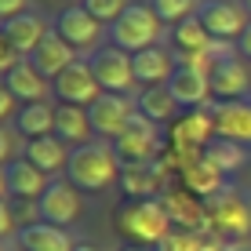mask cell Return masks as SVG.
<instances>
[{
    "mask_svg": "<svg viewBox=\"0 0 251 251\" xmlns=\"http://www.w3.org/2000/svg\"><path fill=\"white\" fill-rule=\"evenodd\" d=\"M204 248V237L201 233H189V229H171L168 237L160 240L157 251H201Z\"/></svg>",
    "mask_w": 251,
    "mask_h": 251,
    "instance_id": "cell-32",
    "label": "cell"
},
{
    "mask_svg": "<svg viewBox=\"0 0 251 251\" xmlns=\"http://www.w3.org/2000/svg\"><path fill=\"white\" fill-rule=\"evenodd\" d=\"M0 251H7V248H4V240H0Z\"/></svg>",
    "mask_w": 251,
    "mask_h": 251,
    "instance_id": "cell-45",
    "label": "cell"
},
{
    "mask_svg": "<svg viewBox=\"0 0 251 251\" xmlns=\"http://www.w3.org/2000/svg\"><path fill=\"white\" fill-rule=\"evenodd\" d=\"M211 138H215V102L211 106H201V109H186V117L178 120L175 131H171V146L189 157L193 150L201 153Z\"/></svg>",
    "mask_w": 251,
    "mask_h": 251,
    "instance_id": "cell-15",
    "label": "cell"
},
{
    "mask_svg": "<svg viewBox=\"0 0 251 251\" xmlns=\"http://www.w3.org/2000/svg\"><path fill=\"white\" fill-rule=\"evenodd\" d=\"M15 113V95L7 91V84H4V76H0V120H7Z\"/></svg>",
    "mask_w": 251,
    "mask_h": 251,
    "instance_id": "cell-35",
    "label": "cell"
},
{
    "mask_svg": "<svg viewBox=\"0 0 251 251\" xmlns=\"http://www.w3.org/2000/svg\"><path fill=\"white\" fill-rule=\"evenodd\" d=\"M37 207H40V222L69 229L80 219V189L69 182V178H51L44 197L37 201Z\"/></svg>",
    "mask_w": 251,
    "mask_h": 251,
    "instance_id": "cell-10",
    "label": "cell"
},
{
    "mask_svg": "<svg viewBox=\"0 0 251 251\" xmlns=\"http://www.w3.org/2000/svg\"><path fill=\"white\" fill-rule=\"evenodd\" d=\"M15 127H19V135L25 142L29 138L55 135V106L51 102H25L19 113H15Z\"/></svg>",
    "mask_w": 251,
    "mask_h": 251,
    "instance_id": "cell-27",
    "label": "cell"
},
{
    "mask_svg": "<svg viewBox=\"0 0 251 251\" xmlns=\"http://www.w3.org/2000/svg\"><path fill=\"white\" fill-rule=\"evenodd\" d=\"M69 153H73V150H69L58 135H44V138H29V142H25V160H29L33 168H40L48 178L66 175Z\"/></svg>",
    "mask_w": 251,
    "mask_h": 251,
    "instance_id": "cell-20",
    "label": "cell"
},
{
    "mask_svg": "<svg viewBox=\"0 0 251 251\" xmlns=\"http://www.w3.org/2000/svg\"><path fill=\"white\" fill-rule=\"evenodd\" d=\"M120 189L124 201H150V197L168 193V164L164 160H146V164H127L120 168Z\"/></svg>",
    "mask_w": 251,
    "mask_h": 251,
    "instance_id": "cell-11",
    "label": "cell"
},
{
    "mask_svg": "<svg viewBox=\"0 0 251 251\" xmlns=\"http://www.w3.org/2000/svg\"><path fill=\"white\" fill-rule=\"evenodd\" d=\"M160 19L153 11V4H127V11L109 25V44H117L127 55H138V51L153 48L160 40Z\"/></svg>",
    "mask_w": 251,
    "mask_h": 251,
    "instance_id": "cell-3",
    "label": "cell"
},
{
    "mask_svg": "<svg viewBox=\"0 0 251 251\" xmlns=\"http://www.w3.org/2000/svg\"><path fill=\"white\" fill-rule=\"evenodd\" d=\"M4 175H7V197H15V201H40L44 189H48V182H51L44 171L33 168L25 157L22 160H7Z\"/></svg>",
    "mask_w": 251,
    "mask_h": 251,
    "instance_id": "cell-21",
    "label": "cell"
},
{
    "mask_svg": "<svg viewBox=\"0 0 251 251\" xmlns=\"http://www.w3.org/2000/svg\"><path fill=\"white\" fill-rule=\"evenodd\" d=\"M66 4H84V0H66Z\"/></svg>",
    "mask_w": 251,
    "mask_h": 251,
    "instance_id": "cell-44",
    "label": "cell"
},
{
    "mask_svg": "<svg viewBox=\"0 0 251 251\" xmlns=\"http://www.w3.org/2000/svg\"><path fill=\"white\" fill-rule=\"evenodd\" d=\"M120 251H153V248H138V244H127V248H120Z\"/></svg>",
    "mask_w": 251,
    "mask_h": 251,
    "instance_id": "cell-41",
    "label": "cell"
},
{
    "mask_svg": "<svg viewBox=\"0 0 251 251\" xmlns=\"http://www.w3.org/2000/svg\"><path fill=\"white\" fill-rule=\"evenodd\" d=\"M127 4H131V0H84V7H88L102 25H113L120 15L127 11Z\"/></svg>",
    "mask_w": 251,
    "mask_h": 251,
    "instance_id": "cell-31",
    "label": "cell"
},
{
    "mask_svg": "<svg viewBox=\"0 0 251 251\" xmlns=\"http://www.w3.org/2000/svg\"><path fill=\"white\" fill-rule=\"evenodd\" d=\"M25 11V0H0V22L15 19V15Z\"/></svg>",
    "mask_w": 251,
    "mask_h": 251,
    "instance_id": "cell-36",
    "label": "cell"
},
{
    "mask_svg": "<svg viewBox=\"0 0 251 251\" xmlns=\"http://www.w3.org/2000/svg\"><path fill=\"white\" fill-rule=\"evenodd\" d=\"M197 19L211 33V40H222V44L240 40V33H244L248 22H251L244 4H233V0H201V4H197Z\"/></svg>",
    "mask_w": 251,
    "mask_h": 251,
    "instance_id": "cell-8",
    "label": "cell"
},
{
    "mask_svg": "<svg viewBox=\"0 0 251 251\" xmlns=\"http://www.w3.org/2000/svg\"><path fill=\"white\" fill-rule=\"evenodd\" d=\"M182 186H186L193 197L207 201V197H215V193H222V189H226V175L197 153V157H186V160H182Z\"/></svg>",
    "mask_w": 251,
    "mask_h": 251,
    "instance_id": "cell-22",
    "label": "cell"
},
{
    "mask_svg": "<svg viewBox=\"0 0 251 251\" xmlns=\"http://www.w3.org/2000/svg\"><path fill=\"white\" fill-rule=\"evenodd\" d=\"M215 135L251 150V99L215 102Z\"/></svg>",
    "mask_w": 251,
    "mask_h": 251,
    "instance_id": "cell-17",
    "label": "cell"
},
{
    "mask_svg": "<svg viewBox=\"0 0 251 251\" xmlns=\"http://www.w3.org/2000/svg\"><path fill=\"white\" fill-rule=\"evenodd\" d=\"M55 135L62 138L69 150L95 142V131H91L88 109H84V106H66V102H58V106H55Z\"/></svg>",
    "mask_w": 251,
    "mask_h": 251,
    "instance_id": "cell-23",
    "label": "cell"
},
{
    "mask_svg": "<svg viewBox=\"0 0 251 251\" xmlns=\"http://www.w3.org/2000/svg\"><path fill=\"white\" fill-rule=\"evenodd\" d=\"M51 29H55L73 51L91 48L95 40L102 37V22L95 19V15H91L84 4H66L62 11L55 15V25H51Z\"/></svg>",
    "mask_w": 251,
    "mask_h": 251,
    "instance_id": "cell-13",
    "label": "cell"
},
{
    "mask_svg": "<svg viewBox=\"0 0 251 251\" xmlns=\"http://www.w3.org/2000/svg\"><path fill=\"white\" fill-rule=\"evenodd\" d=\"M0 201H7V175H4V168H0Z\"/></svg>",
    "mask_w": 251,
    "mask_h": 251,
    "instance_id": "cell-40",
    "label": "cell"
},
{
    "mask_svg": "<svg viewBox=\"0 0 251 251\" xmlns=\"http://www.w3.org/2000/svg\"><path fill=\"white\" fill-rule=\"evenodd\" d=\"M135 113H138V106L127 95H109V91H102L99 102L88 106L91 131H95V138H102V142H117V138L127 131V124L135 120Z\"/></svg>",
    "mask_w": 251,
    "mask_h": 251,
    "instance_id": "cell-5",
    "label": "cell"
},
{
    "mask_svg": "<svg viewBox=\"0 0 251 251\" xmlns=\"http://www.w3.org/2000/svg\"><path fill=\"white\" fill-rule=\"evenodd\" d=\"M15 226H19V219H15V207L7 204V201H0V240L11 237Z\"/></svg>",
    "mask_w": 251,
    "mask_h": 251,
    "instance_id": "cell-34",
    "label": "cell"
},
{
    "mask_svg": "<svg viewBox=\"0 0 251 251\" xmlns=\"http://www.w3.org/2000/svg\"><path fill=\"white\" fill-rule=\"evenodd\" d=\"M237 51H240V55H244L248 62H251V22H248V29L240 33V40H237Z\"/></svg>",
    "mask_w": 251,
    "mask_h": 251,
    "instance_id": "cell-38",
    "label": "cell"
},
{
    "mask_svg": "<svg viewBox=\"0 0 251 251\" xmlns=\"http://www.w3.org/2000/svg\"><path fill=\"white\" fill-rule=\"evenodd\" d=\"M51 91H55V99H58V102H66V106H84V109H88L91 102H99L102 84L95 80L88 58H84V62L76 58V62L69 66L66 73H58L55 80H51Z\"/></svg>",
    "mask_w": 251,
    "mask_h": 251,
    "instance_id": "cell-12",
    "label": "cell"
},
{
    "mask_svg": "<svg viewBox=\"0 0 251 251\" xmlns=\"http://www.w3.org/2000/svg\"><path fill=\"white\" fill-rule=\"evenodd\" d=\"M201 251H229L226 244H222V240H204V248Z\"/></svg>",
    "mask_w": 251,
    "mask_h": 251,
    "instance_id": "cell-39",
    "label": "cell"
},
{
    "mask_svg": "<svg viewBox=\"0 0 251 251\" xmlns=\"http://www.w3.org/2000/svg\"><path fill=\"white\" fill-rule=\"evenodd\" d=\"M88 66L95 73V80L102 84V91L109 95H127L135 84V69H131V55L120 51L117 44H106V48H95L88 55Z\"/></svg>",
    "mask_w": 251,
    "mask_h": 251,
    "instance_id": "cell-7",
    "label": "cell"
},
{
    "mask_svg": "<svg viewBox=\"0 0 251 251\" xmlns=\"http://www.w3.org/2000/svg\"><path fill=\"white\" fill-rule=\"evenodd\" d=\"M160 201H164V207H168V215H171V222H175V229H189V233H204V229H211L204 201H201V197H193L186 186L168 189Z\"/></svg>",
    "mask_w": 251,
    "mask_h": 251,
    "instance_id": "cell-16",
    "label": "cell"
},
{
    "mask_svg": "<svg viewBox=\"0 0 251 251\" xmlns=\"http://www.w3.org/2000/svg\"><path fill=\"white\" fill-rule=\"evenodd\" d=\"M244 11H248V15H251V0H244Z\"/></svg>",
    "mask_w": 251,
    "mask_h": 251,
    "instance_id": "cell-43",
    "label": "cell"
},
{
    "mask_svg": "<svg viewBox=\"0 0 251 251\" xmlns=\"http://www.w3.org/2000/svg\"><path fill=\"white\" fill-rule=\"evenodd\" d=\"M66 178L84 193H95V189H106L109 182H120V160L113 153V146L95 138L88 146H76L69 153V168Z\"/></svg>",
    "mask_w": 251,
    "mask_h": 251,
    "instance_id": "cell-2",
    "label": "cell"
},
{
    "mask_svg": "<svg viewBox=\"0 0 251 251\" xmlns=\"http://www.w3.org/2000/svg\"><path fill=\"white\" fill-rule=\"evenodd\" d=\"M135 106H138V113L146 120H153V124H168V120L178 113V102L171 99L168 84H160V88H142L138 99H135Z\"/></svg>",
    "mask_w": 251,
    "mask_h": 251,
    "instance_id": "cell-28",
    "label": "cell"
},
{
    "mask_svg": "<svg viewBox=\"0 0 251 251\" xmlns=\"http://www.w3.org/2000/svg\"><path fill=\"white\" fill-rule=\"evenodd\" d=\"M22 62V55H19V48L11 44V40H7V33L0 29V76H7L11 73L15 66Z\"/></svg>",
    "mask_w": 251,
    "mask_h": 251,
    "instance_id": "cell-33",
    "label": "cell"
},
{
    "mask_svg": "<svg viewBox=\"0 0 251 251\" xmlns=\"http://www.w3.org/2000/svg\"><path fill=\"white\" fill-rule=\"evenodd\" d=\"M168 91L171 99L178 102V109H201V106H211V76H207V69L201 66H186L178 62L175 73H171L168 80Z\"/></svg>",
    "mask_w": 251,
    "mask_h": 251,
    "instance_id": "cell-14",
    "label": "cell"
},
{
    "mask_svg": "<svg viewBox=\"0 0 251 251\" xmlns=\"http://www.w3.org/2000/svg\"><path fill=\"white\" fill-rule=\"evenodd\" d=\"M76 251H95V248H88V244H76Z\"/></svg>",
    "mask_w": 251,
    "mask_h": 251,
    "instance_id": "cell-42",
    "label": "cell"
},
{
    "mask_svg": "<svg viewBox=\"0 0 251 251\" xmlns=\"http://www.w3.org/2000/svg\"><path fill=\"white\" fill-rule=\"evenodd\" d=\"M19 248L22 251H76L69 229L51 226V222H33L19 229Z\"/></svg>",
    "mask_w": 251,
    "mask_h": 251,
    "instance_id": "cell-25",
    "label": "cell"
},
{
    "mask_svg": "<svg viewBox=\"0 0 251 251\" xmlns=\"http://www.w3.org/2000/svg\"><path fill=\"white\" fill-rule=\"evenodd\" d=\"M204 207H207V222H211V229L219 233V237H244V233L251 229V211H248V204L240 201L229 186L222 189V193L207 197Z\"/></svg>",
    "mask_w": 251,
    "mask_h": 251,
    "instance_id": "cell-9",
    "label": "cell"
},
{
    "mask_svg": "<svg viewBox=\"0 0 251 251\" xmlns=\"http://www.w3.org/2000/svg\"><path fill=\"white\" fill-rule=\"evenodd\" d=\"M73 62H76V51L69 48L55 29H48V37L40 40L37 51L29 55V66L37 69L44 80H55V76H58V73H66V69L73 66Z\"/></svg>",
    "mask_w": 251,
    "mask_h": 251,
    "instance_id": "cell-18",
    "label": "cell"
},
{
    "mask_svg": "<svg viewBox=\"0 0 251 251\" xmlns=\"http://www.w3.org/2000/svg\"><path fill=\"white\" fill-rule=\"evenodd\" d=\"M7 160H11V135L0 127V168H4Z\"/></svg>",
    "mask_w": 251,
    "mask_h": 251,
    "instance_id": "cell-37",
    "label": "cell"
},
{
    "mask_svg": "<svg viewBox=\"0 0 251 251\" xmlns=\"http://www.w3.org/2000/svg\"><path fill=\"white\" fill-rule=\"evenodd\" d=\"M4 84H7V91L15 95V102H22V106L25 102H44L48 91H51V80H44V76L29 66V58H22V62L4 76Z\"/></svg>",
    "mask_w": 251,
    "mask_h": 251,
    "instance_id": "cell-26",
    "label": "cell"
},
{
    "mask_svg": "<svg viewBox=\"0 0 251 251\" xmlns=\"http://www.w3.org/2000/svg\"><path fill=\"white\" fill-rule=\"evenodd\" d=\"M120 160V168L127 164H146V160H160V124L146 120L142 113H135V120L127 124V131L109 142Z\"/></svg>",
    "mask_w": 251,
    "mask_h": 251,
    "instance_id": "cell-6",
    "label": "cell"
},
{
    "mask_svg": "<svg viewBox=\"0 0 251 251\" xmlns=\"http://www.w3.org/2000/svg\"><path fill=\"white\" fill-rule=\"evenodd\" d=\"M150 4H153V11H157V19L164 25H178L182 19L197 15L193 11V0H150Z\"/></svg>",
    "mask_w": 251,
    "mask_h": 251,
    "instance_id": "cell-30",
    "label": "cell"
},
{
    "mask_svg": "<svg viewBox=\"0 0 251 251\" xmlns=\"http://www.w3.org/2000/svg\"><path fill=\"white\" fill-rule=\"evenodd\" d=\"M113 229L127 244L160 248V240L175 229V222H171L160 197H150V201H120L113 211Z\"/></svg>",
    "mask_w": 251,
    "mask_h": 251,
    "instance_id": "cell-1",
    "label": "cell"
},
{
    "mask_svg": "<svg viewBox=\"0 0 251 251\" xmlns=\"http://www.w3.org/2000/svg\"><path fill=\"white\" fill-rule=\"evenodd\" d=\"M131 69H135V84H142V88H160V84H168L171 73H175V55H171L168 48L153 44V48L131 55Z\"/></svg>",
    "mask_w": 251,
    "mask_h": 251,
    "instance_id": "cell-19",
    "label": "cell"
},
{
    "mask_svg": "<svg viewBox=\"0 0 251 251\" xmlns=\"http://www.w3.org/2000/svg\"><path fill=\"white\" fill-rule=\"evenodd\" d=\"M201 157H204L207 164H215L222 175H233V171H240V168L248 164V150H244L240 142H229V138H219V135H215L211 142L201 150Z\"/></svg>",
    "mask_w": 251,
    "mask_h": 251,
    "instance_id": "cell-29",
    "label": "cell"
},
{
    "mask_svg": "<svg viewBox=\"0 0 251 251\" xmlns=\"http://www.w3.org/2000/svg\"><path fill=\"white\" fill-rule=\"evenodd\" d=\"M207 76H211V99L215 102L248 99V91H251L248 58L240 51H229V44H222V40H215V62L207 69Z\"/></svg>",
    "mask_w": 251,
    "mask_h": 251,
    "instance_id": "cell-4",
    "label": "cell"
},
{
    "mask_svg": "<svg viewBox=\"0 0 251 251\" xmlns=\"http://www.w3.org/2000/svg\"><path fill=\"white\" fill-rule=\"evenodd\" d=\"M0 29H4V33H7V40L19 48V55H22V58H29L33 51H37V44L48 37L51 25H44V19H40V15L22 11V15H15V19L0 22Z\"/></svg>",
    "mask_w": 251,
    "mask_h": 251,
    "instance_id": "cell-24",
    "label": "cell"
}]
</instances>
